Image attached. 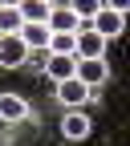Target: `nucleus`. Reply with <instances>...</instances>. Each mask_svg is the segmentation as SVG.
<instances>
[{
	"instance_id": "9d476101",
	"label": "nucleus",
	"mask_w": 130,
	"mask_h": 146,
	"mask_svg": "<svg viewBox=\"0 0 130 146\" xmlns=\"http://www.w3.org/2000/svg\"><path fill=\"white\" fill-rule=\"evenodd\" d=\"M25 114H29V102L21 94H0V118L4 122H21Z\"/></svg>"
},
{
	"instance_id": "6e6552de",
	"label": "nucleus",
	"mask_w": 130,
	"mask_h": 146,
	"mask_svg": "<svg viewBox=\"0 0 130 146\" xmlns=\"http://www.w3.org/2000/svg\"><path fill=\"white\" fill-rule=\"evenodd\" d=\"M89 130H94V126H89V118H85V114H65V118H61V134H65L69 142L89 138Z\"/></svg>"
},
{
	"instance_id": "0eeeda50",
	"label": "nucleus",
	"mask_w": 130,
	"mask_h": 146,
	"mask_svg": "<svg viewBox=\"0 0 130 146\" xmlns=\"http://www.w3.org/2000/svg\"><path fill=\"white\" fill-rule=\"evenodd\" d=\"M73 69H77V57H53V53H49V61H45V77L61 85V81L73 77Z\"/></svg>"
},
{
	"instance_id": "f8f14e48",
	"label": "nucleus",
	"mask_w": 130,
	"mask_h": 146,
	"mask_svg": "<svg viewBox=\"0 0 130 146\" xmlns=\"http://www.w3.org/2000/svg\"><path fill=\"white\" fill-rule=\"evenodd\" d=\"M49 12H53V4H45V0H29V4H21L25 25H45V21H49Z\"/></svg>"
},
{
	"instance_id": "7ed1b4c3",
	"label": "nucleus",
	"mask_w": 130,
	"mask_h": 146,
	"mask_svg": "<svg viewBox=\"0 0 130 146\" xmlns=\"http://www.w3.org/2000/svg\"><path fill=\"white\" fill-rule=\"evenodd\" d=\"M29 61V49L21 41V33L16 36H0V69H21Z\"/></svg>"
},
{
	"instance_id": "f03ea898",
	"label": "nucleus",
	"mask_w": 130,
	"mask_h": 146,
	"mask_svg": "<svg viewBox=\"0 0 130 146\" xmlns=\"http://www.w3.org/2000/svg\"><path fill=\"white\" fill-rule=\"evenodd\" d=\"M45 29H49L53 36H61V33H69V36L81 33V8H77V4H53Z\"/></svg>"
},
{
	"instance_id": "39448f33",
	"label": "nucleus",
	"mask_w": 130,
	"mask_h": 146,
	"mask_svg": "<svg viewBox=\"0 0 130 146\" xmlns=\"http://www.w3.org/2000/svg\"><path fill=\"white\" fill-rule=\"evenodd\" d=\"M57 102H61V106H69V110H77V106H85V102H89V85H81L77 77H69V81H61V85H57Z\"/></svg>"
},
{
	"instance_id": "1a4fd4ad",
	"label": "nucleus",
	"mask_w": 130,
	"mask_h": 146,
	"mask_svg": "<svg viewBox=\"0 0 130 146\" xmlns=\"http://www.w3.org/2000/svg\"><path fill=\"white\" fill-rule=\"evenodd\" d=\"M21 29H25L21 4H0V36H16Z\"/></svg>"
},
{
	"instance_id": "423d86ee",
	"label": "nucleus",
	"mask_w": 130,
	"mask_h": 146,
	"mask_svg": "<svg viewBox=\"0 0 130 146\" xmlns=\"http://www.w3.org/2000/svg\"><path fill=\"white\" fill-rule=\"evenodd\" d=\"M102 49H106V41H102L94 29H85V33H77V49H73V57H77V61H89V57H102Z\"/></svg>"
},
{
	"instance_id": "9b49d317",
	"label": "nucleus",
	"mask_w": 130,
	"mask_h": 146,
	"mask_svg": "<svg viewBox=\"0 0 130 146\" xmlns=\"http://www.w3.org/2000/svg\"><path fill=\"white\" fill-rule=\"evenodd\" d=\"M21 41H25L29 53H33V49H49V29H45V25H25V29H21Z\"/></svg>"
},
{
	"instance_id": "20e7f679",
	"label": "nucleus",
	"mask_w": 130,
	"mask_h": 146,
	"mask_svg": "<svg viewBox=\"0 0 130 146\" xmlns=\"http://www.w3.org/2000/svg\"><path fill=\"white\" fill-rule=\"evenodd\" d=\"M73 77H77L81 85H89V89H94L98 81H106V77H110V69H106V61H102V57H89V61H77Z\"/></svg>"
},
{
	"instance_id": "f257e3e1",
	"label": "nucleus",
	"mask_w": 130,
	"mask_h": 146,
	"mask_svg": "<svg viewBox=\"0 0 130 146\" xmlns=\"http://www.w3.org/2000/svg\"><path fill=\"white\" fill-rule=\"evenodd\" d=\"M122 29H126V4H98L94 8V33L102 41L122 36Z\"/></svg>"
},
{
	"instance_id": "ddd939ff",
	"label": "nucleus",
	"mask_w": 130,
	"mask_h": 146,
	"mask_svg": "<svg viewBox=\"0 0 130 146\" xmlns=\"http://www.w3.org/2000/svg\"><path fill=\"white\" fill-rule=\"evenodd\" d=\"M73 49H77V33H61V36H53L49 33V53H53V57H73Z\"/></svg>"
}]
</instances>
